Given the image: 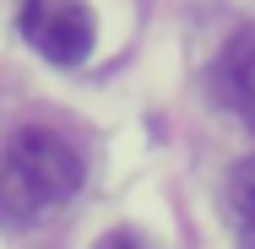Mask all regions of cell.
<instances>
[{
    "mask_svg": "<svg viewBox=\"0 0 255 249\" xmlns=\"http://www.w3.org/2000/svg\"><path fill=\"white\" fill-rule=\"evenodd\" d=\"M87 163L71 136L54 125H22L0 152V211L11 222H33L82 190Z\"/></svg>",
    "mask_w": 255,
    "mask_h": 249,
    "instance_id": "cell-1",
    "label": "cell"
},
{
    "mask_svg": "<svg viewBox=\"0 0 255 249\" xmlns=\"http://www.w3.org/2000/svg\"><path fill=\"white\" fill-rule=\"evenodd\" d=\"M16 27L49 65H87V54L98 44V22L87 0H22Z\"/></svg>",
    "mask_w": 255,
    "mask_h": 249,
    "instance_id": "cell-2",
    "label": "cell"
},
{
    "mask_svg": "<svg viewBox=\"0 0 255 249\" xmlns=\"http://www.w3.org/2000/svg\"><path fill=\"white\" fill-rule=\"evenodd\" d=\"M217 87H223V98L245 114V125L255 130V27H239L228 38V49L217 60Z\"/></svg>",
    "mask_w": 255,
    "mask_h": 249,
    "instance_id": "cell-3",
    "label": "cell"
},
{
    "mask_svg": "<svg viewBox=\"0 0 255 249\" xmlns=\"http://www.w3.org/2000/svg\"><path fill=\"white\" fill-rule=\"evenodd\" d=\"M228 217H234V233L245 239V249H255V157L234 163V173H228Z\"/></svg>",
    "mask_w": 255,
    "mask_h": 249,
    "instance_id": "cell-4",
    "label": "cell"
},
{
    "mask_svg": "<svg viewBox=\"0 0 255 249\" xmlns=\"http://www.w3.org/2000/svg\"><path fill=\"white\" fill-rule=\"evenodd\" d=\"M93 249H147V244H141V233H130V228H114V233H103Z\"/></svg>",
    "mask_w": 255,
    "mask_h": 249,
    "instance_id": "cell-5",
    "label": "cell"
}]
</instances>
